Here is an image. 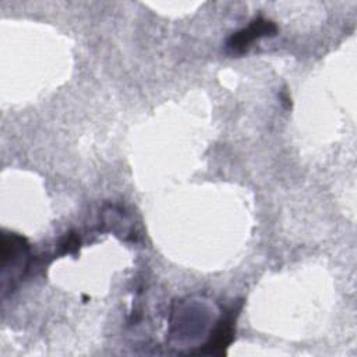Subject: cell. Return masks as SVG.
Returning <instances> with one entry per match:
<instances>
[{"mask_svg": "<svg viewBox=\"0 0 357 357\" xmlns=\"http://www.w3.org/2000/svg\"><path fill=\"white\" fill-rule=\"evenodd\" d=\"M275 32H276V25L273 22L264 20V18H257L247 28L231 35L230 39L227 40V46L233 52L241 53V52L247 50L248 46L255 39H259V38L268 36V35H273Z\"/></svg>", "mask_w": 357, "mask_h": 357, "instance_id": "1", "label": "cell"}, {"mask_svg": "<svg viewBox=\"0 0 357 357\" xmlns=\"http://www.w3.org/2000/svg\"><path fill=\"white\" fill-rule=\"evenodd\" d=\"M231 337H233V318L227 317V318H223L216 326L211 337V343L208 344L209 350L206 353H211V354L223 353V347H226L231 342Z\"/></svg>", "mask_w": 357, "mask_h": 357, "instance_id": "2", "label": "cell"}]
</instances>
